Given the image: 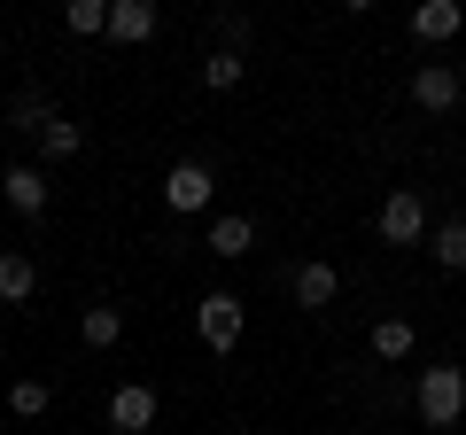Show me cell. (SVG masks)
<instances>
[{
  "label": "cell",
  "instance_id": "cell-17",
  "mask_svg": "<svg viewBox=\"0 0 466 435\" xmlns=\"http://www.w3.org/2000/svg\"><path fill=\"white\" fill-rule=\"evenodd\" d=\"M47 404H55V389L39 381V373H16V381H8V412H16V420H39Z\"/></svg>",
  "mask_w": 466,
  "mask_h": 435
},
{
  "label": "cell",
  "instance_id": "cell-3",
  "mask_svg": "<svg viewBox=\"0 0 466 435\" xmlns=\"http://www.w3.org/2000/svg\"><path fill=\"white\" fill-rule=\"evenodd\" d=\"M195 335H202V350H233V342H241V296L210 288V296L195 303Z\"/></svg>",
  "mask_w": 466,
  "mask_h": 435
},
{
  "label": "cell",
  "instance_id": "cell-20",
  "mask_svg": "<svg viewBox=\"0 0 466 435\" xmlns=\"http://www.w3.org/2000/svg\"><path fill=\"white\" fill-rule=\"evenodd\" d=\"M8 125H16V133H32V140H39V133H47V125H55V109H47V94H24L16 109H8Z\"/></svg>",
  "mask_w": 466,
  "mask_h": 435
},
{
  "label": "cell",
  "instance_id": "cell-9",
  "mask_svg": "<svg viewBox=\"0 0 466 435\" xmlns=\"http://www.w3.org/2000/svg\"><path fill=\"white\" fill-rule=\"evenodd\" d=\"M366 342H373V358H381V366H404V358L420 350V327L389 311V319H373V335H366Z\"/></svg>",
  "mask_w": 466,
  "mask_h": 435
},
{
  "label": "cell",
  "instance_id": "cell-18",
  "mask_svg": "<svg viewBox=\"0 0 466 435\" xmlns=\"http://www.w3.org/2000/svg\"><path fill=\"white\" fill-rule=\"evenodd\" d=\"M78 148H86V125H70V117H55L47 133H39V156H47V164H70Z\"/></svg>",
  "mask_w": 466,
  "mask_h": 435
},
{
  "label": "cell",
  "instance_id": "cell-15",
  "mask_svg": "<svg viewBox=\"0 0 466 435\" xmlns=\"http://www.w3.org/2000/svg\"><path fill=\"white\" fill-rule=\"evenodd\" d=\"M428 257L443 272H466V218H443V226H435L428 234Z\"/></svg>",
  "mask_w": 466,
  "mask_h": 435
},
{
  "label": "cell",
  "instance_id": "cell-2",
  "mask_svg": "<svg viewBox=\"0 0 466 435\" xmlns=\"http://www.w3.org/2000/svg\"><path fill=\"white\" fill-rule=\"evenodd\" d=\"M373 226H381L389 249H412V241H428V234H435V226H428V202H420L412 187H397V195L381 202V218H373Z\"/></svg>",
  "mask_w": 466,
  "mask_h": 435
},
{
  "label": "cell",
  "instance_id": "cell-5",
  "mask_svg": "<svg viewBox=\"0 0 466 435\" xmlns=\"http://www.w3.org/2000/svg\"><path fill=\"white\" fill-rule=\"evenodd\" d=\"M156 412H164V404H156V389H148V381H125V389L109 397V428H116V435H148V428H156Z\"/></svg>",
  "mask_w": 466,
  "mask_h": 435
},
{
  "label": "cell",
  "instance_id": "cell-16",
  "mask_svg": "<svg viewBox=\"0 0 466 435\" xmlns=\"http://www.w3.org/2000/svg\"><path fill=\"white\" fill-rule=\"evenodd\" d=\"M241 78H249V55H233V47L202 55V86H210V94H233Z\"/></svg>",
  "mask_w": 466,
  "mask_h": 435
},
{
  "label": "cell",
  "instance_id": "cell-8",
  "mask_svg": "<svg viewBox=\"0 0 466 435\" xmlns=\"http://www.w3.org/2000/svg\"><path fill=\"white\" fill-rule=\"evenodd\" d=\"M288 288H296V311H327L334 288H342V272H334L327 257H311V265H296V280H288Z\"/></svg>",
  "mask_w": 466,
  "mask_h": 435
},
{
  "label": "cell",
  "instance_id": "cell-7",
  "mask_svg": "<svg viewBox=\"0 0 466 435\" xmlns=\"http://www.w3.org/2000/svg\"><path fill=\"white\" fill-rule=\"evenodd\" d=\"M156 24H164V16H156V0H109V39H116V47H148Z\"/></svg>",
  "mask_w": 466,
  "mask_h": 435
},
{
  "label": "cell",
  "instance_id": "cell-12",
  "mask_svg": "<svg viewBox=\"0 0 466 435\" xmlns=\"http://www.w3.org/2000/svg\"><path fill=\"white\" fill-rule=\"evenodd\" d=\"M78 342H86V350H116V342H125V311H116V303L78 311Z\"/></svg>",
  "mask_w": 466,
  "mask_h": 435
},
{
  "label": "cell",
  "instance_id": "cell-4",
  "mask_svg": "<svg viewBox=\"0 0 466 435\" xmlns=\"http://www.w3.org/2000/svg\"><path fill=\"white\" fill-rule=\"evenodd\" d=\"M210 195H218L210 164H171V171H164V210L195 218V210H210Z\"/></svg>",
  "mask_w": 466,
  "mask_h": 435
},
{
  "label": "cell",
  "instance_id": "cell-1",
  "mask_svg": "<svg viewBox=\"0 0 466 435\" xmlns=\"http://www.w3.org/2000/svg\"><path fill=\"white\" fill-rule=\"evenodd\" d=\"M412 404H420V428L451 435V428L466 420V366H451V358H443V366H428V373L412 381Z\"/></svg>",
  "mask_w": 466,
  "mask_h": 435
},
{
  "label": "cell",
  "instance_id": "cell-11",
  "mask_svg": "<svg viewBox=\"0 0 466 435\" xmlns=\"http://www.w3.org/2000/svg\"><path fill=\"white\" fill-rule=\"evenodd\" d=\"M412 32L420 39H459L466 32V8H459V0H420V8H412Z\"/></svg>",
  "mask_w": 466,
  "mask_h": 435
},
{
  "label": "cell",
  "instance_id": "cell-19",
  "mask_svg": "<svg viewBox=\"0 0 466 435\" xmlns=\"http://www.w3.org/2000/svg\"><path fill=\"white\" fill-rule=\"evenodd\" d=\"M63 24H70V39L109 32V0H70V8H63Z\"/></svg>",
  "mask_w": 466,
  "mask_h": 435
},
{
  "label": "cell",
  "instance_id": "cell-13",
  "mask_svg": "<svg viewBox=\"0 0 466 435\" xmlns=\"http://www.w3.org/2000/svg\"><path fill=\"white\" fill-rule=\"evenodd\" d=\"M249 249H257V226H249V218H218V226H210V257H218V265H241Z\"/></svg>",
  "mask_w": 466,
  "mask_h": 435
},
{
  "label": "cell",
  "instance_id": "cell-6",
  "mask_svg": "<svg viewBox=\"0 0 466 435\" xmlns=\"http://www.w3.org/2000/svg\"><path fill=\"white\" fill-rule=\"evenodd\" d=\"M459 94H466V78H459L451 63H420V70H412V101H420V109H435V117L459 109Z\"/></svg>",
  "mask_w": 466,
  "mask_h": 435
},
{
  "label": "cell",
  "instance_id": "cell-10",
  "mask_svg": "<svg viewBox=\"0 0 466 435\" xmlns=\"http://www.w3.org/2000/svg\"><path fill=\"white\" fill-rule=\"evenodd\" d=\"M0 195H8V210H16V218H39V210H47V171H39V164H16Z\"/></svg>",
  "mask_w": 466,
  "mask_h": 435
},
{
  "label": "cell",
  "instance_id": "cell-14",
  "mask_svg": "<svg viewBox=\"0 0 466 435\" xmlns=\"http://www.w3.org/2000/svg\"><path fill=\"white\" fill-rule=\"evenodd\" d=\"M32 288H39V265L24 249H0V303H32Z\"/></svg>",
  "mask_w": 466,
  "mask_h": 435
}]
</instances>
